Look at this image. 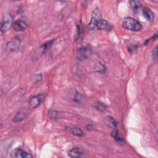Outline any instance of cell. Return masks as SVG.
Returning a JSON list of instances; mask_svg holds the SVG:
<instances>
[{
  "mask_svg": "<svg viewBox=\"0 0 158 158\" xmlns=\"http://www.w3.org/2000/svg\"><path fill=\"white\" fill-rule=\"evenodd\" d=\"M92 128H93V126H92L91 125L88 124V125H86V129H87V130H92Z\"/></svg>",
  "mask_w": 158,
  "mask_h": 158,
  "instance_id": "23",
  "label": "cell"
},
{
  "mask_svg": "<svg viewBox=\"0 0 158 158\" xmlns=\"http://www.w3.org/2000/svg\"><path fill=\"white\" fill-rule=\"evenodd\" d=\"M96 27L99 30H110V24L104 19H100L96 24Z\"/></svg>",
  "mask_w": 158,
  "mask_h": 158,
  "instance_id": "12",
  "label": "cell"
},
{
  "mask_svg": "<svg viewBox=\"0 0 158 158\" xmlns=\"http://www.w3.org/2000/svg\"><path fill=\"white\" fill-rule=\"evenodd\" d=\"M48 115L49 117L50 118L53 119V120H56L57 119L59 118V113L58 111L55 110H50L48 112Z\"/></svg>",
  "mask_w": 158,
  "mask_h": 158,
  "instance_id": "18",
  "label": "cell"
},
{
  "mask_svg": "<svg viewBox=\"0 0 158 158\" xmlns=\"http://www.w3.org/2000/svg\"><path fill=\"white\" fill-rule=\"evenodd\" d=\"M92 54V48L90 45L83 46L77 49L76 57L78 60H84L89 58Z\"/></svg>",
  "mask_w": 158,
  "mask_h": 158,
  "instance_id": "2",
  "label": "cell"
},
{
  "mask_svg": "<svg viewBox=\"0 0 158 158\" xmlns=\"http://www.w3.org/2000/svg\"><path fill=\"white\" fill-rule=\"evenodd\" d=\"M95 70H96L97 72H100V73H101V72H104V71H105V67H104V66L102 64L99 63V64H96V67H95Z\"/></svg>",
  "mask_w": 158,
  "mask_h": 158,
  "instance_id": "20",
  "label": "cell"
},
{
  "mask_svg": "<svg viewBox=\"0 0 158 158\" xmlns=\"http://www.w3.org/2000/svg\"><path fill=\"white\" fill-rule=\"evenodd\" d=\"M101 13L99 12V10L98 9H96L93 10V14H92V17L90 21V23L89 24V27L91 29H93L94 28V27H96V23L100 20L101 19Z\"/></svg>",
  "mask_w": 158,
  "mask_h": 158,
  "instance_id": "6",
  "label": "cell"
},
{
  "mask_svg": "<svg viewBox=\"0 0 158 158\" xmlns=\"http://www.w3.org/2000/svg\"><path fill=\"white\" fill-rule=\"evenodd\" d=\"M105 123L106 124L111 128H115L117 126V122L116 120L112 118V117L107 116L105 118Z\"/></svg>",
  "mask_w": 158,
  "mask_h": 158,
  "instance_id": "14",
  "label": "cell"
},
{
  "mask_svg": "<svg viewBox=\"0 0 158 158\" xmlns=\"http://www.w3.org/2000/svg\"><path fill=\"white\" fill-rule=\"evenodd\" d=\"M123 27L129 30L137 31L142 29L143 26L140 22L132 17H125L122 22Z\"/></svg>",
  "mask_w": 158,
  "mask_h": 158,
  "instance_id": "1",
  "label": "cell"
},
{
  "mask_svg": "<svg viewBox=\"0 0 158 158\" xmlns=\"http://www.w3.org/2000/svg\"><path fill=\"white\" fill-rule=\"evenodd\" d=\"M10 157L18 158H30L33 157V156L21 149H15L12 152Z\"/></svg>",
  "mask_w": 158,
  "mask_h": 158,
  "instance_id": "5",
  "label": "cell"
},
{
  "mask_svg": "<svg viewBox=\"0 0 158 158\" xmlns=\"http://www.w3.org/2000/svg\"><path fill=\"white\" fill-rule=\"evenodd\" d=\"M53 40H51V41H48V42H46L44 43V44H43L41 46V50H42V52L44 53L45 52L52 44L53 43Z\"/></svg>",
  "mask_w": 158,
  "mask_h": 158,
  "instance_id": "17",
  "label": "cell"
},
{
  "mask_svg": "<svg viewBox=\"0 0 158 158\" xmlns=\"http://www.w3.org/2000/svg\"><path fill=\"white\" fill-rule=\"evenodd\" d=\"M44 99L43 94H38L31 97L28 101V105L30 109H33L38 107L42 102Z\"/></svg>",
  "mask_w": 158,
  "mask_h": 158,
  "instance_id": "4",
  "label": "cell"
},
{
  "mask_svg": "<svg viewBox=\"0 0 158 158\" xmlns=\"http://www.w3.org/2000/svg\"><path fill=\"white\" fill-rule=\"evenodd\" d=\"M12 24H13L12 17L11 16V15L9 14L4 15L1 22V27H0L1 31L2 33H6L7 31L9 30V29L10 28Z\"/></svg>",
  "mask_w": 158,
  "mask_h": 158,
  "instance_id": "3",
  "label": "cell"
},
{
  "mask_svg": "<svg viewBox=\"0 0 158 158\" xmlns=\"http://www.w3.org/2000/svg\"><path fill=\"white\" fill-rule=\"evenodd\" d=\"M27 114L28 112L25 109H21L19 112H17V114L14 115L12 118V121L15 123L21 122L27 117Z\"/></svg>",
  "mask_w": 158,
  "mask_h": 158,
  "instance_id": "9",
  "label": "cell"
},
{
  "mask_svg": "<svg viewBox=\"0 0 158 158\" xmlns=\"http://www.w3.org/2000/svg\"><path fill=\"white\" fill-rule=\"evenodd\" d=\"M83 154V151L79 148H73L68 151V155L70 157H80Z\"/></svg>",
  "mask_w": 158,
  "mask_h": 158,
  "instance_id": "10",
  "label": "cell"
},
{
  "mask_svg": "<svg viewBox=\"0 0 158 158\" xmlns=\"http://www.w3.org/2000/svg\"><path fill=\"white\" fill-rule=\"evenodd\" d=\"M12 26L15 31H23L27 28V23L25 21L21 19H19L13 23Z\"/></svg>",
  "mask_w": 158,
  "mask_h": 158,
  "instance_id": "8",
  "label": "cell"
},
{
  "mask_svg": "<svg viewBox=\"0 0 158 158\" xmlns=\"http://www.w3.org/2000/svg\"><path fill=\"white\" fill-rule=\"evenodd\" d=\"M20 44V40L19 38L15 37L12 39L10 41L7 43V48L9 50L11 51H16L19 49Z\"/></svg>",
  "mask_w": 158,
  "mask_h": 158,
  "instance_id": "7",
  "label": "cell"
},
{
  "mask_svg": "<svg viewBox=\"0 0 158 158\" xmlns=\"http://www.w3.org/2000/svg\"><path fill=\"white\" fill-rule=\"evenodd\" d=\"M82 99V96L78 93H77L75 95V98H74V100L76 101V102H80L81 100Z\"/></svg>",
  "mask_w": 158,
  "mask_h": 158,
  "instance_id": "21",
  "label": "cell"
},
{
  "mask_svg": "<svg viewBox=\"0 0 158 158\" xmlns=\"http://www.w3.org/2000/svg\"><path fill=\"white\" fill-rule=\"evenodd\" d=\"M129 2L134 12H138L142 7V4L139 1H130Z\"/></svg>",
  "mask_w": 158,
  "mask_h": 158,
  "instance_id": "13",
  "label": "cell"
},
{
  "mask_svg": "<svg viewBox=\"0 0 158 158\" xmlns=\"http://www.w3.org/2000/svg\"><path fill=\"white\" fill-rule=\"evenodd\" d=\"M143 14L147 20L149 22H152L154 20V14L149 8L144 7L143 9Z\"/></svg>",
  "mask_w": 158,
  "mask_h": 158,
  "instance_id": "11",
  "label": "cell"
},
{
  "mask_svg": "<svg viewBox=\"0 0 158 158\" xmlns=\"http://www.w3.org/2000/svg\"><path fill=\"white\" fill-rule=\"evenodd\" d=\"M72 133L77 136H83V133L82 131V130L78 127H74L72 129Z\"/></svg>",
  "mask_w": 158,
  "mask_h": 158,
  "instance_id": "19",
  "label": "cell"
},
{
  "mask_svg": "<svg viewBox=\"0 0 158 158\" xmlns=\"http://www.w3.org/2000/svg\"><path fill=\"white\" fill-rule=\"evenodd\" d=\"M152 57L154 59H157V47H156L153 51H152Z\"/></svg>",
  "mask_w": 158,
  "mask_h": 158,
  "instance_id": "22",
  "label": "cell"
},
{
  "mask_svg": "<svg viewBox=\"0 0 158 158\" xmlns=\"http://www.w3.org/2000/svg\"><path fill=\"white\" fill-rule=\"evenodd\" d=\"M111 136L118 142L120 143H122L123 142H124V139H123V138L121 136V135H120L119 132L117 130H114L112 133H111Z\"/></svg>",
  "mask_w": 158,
  "mask_h": 158,
  "instance_id": "16",
  "label": "cell"
},
{
  "mask_svg": "<svg viewBox=\"0 0 158 158\" xmlns=\"http://www.w3.org/2000/svg\"><path fill=\"white\" fill-rule=\"evenodd\" d=\"M93 106L96 110H98L100 112H105L107 108V106L104 104H103L99 101H97V102H94L93 104Z\"/></svg>",
  "mask_w": 158,
  "mask_h": 158,
  "instance_id": "15",
  "label": "cell"
}]
</instances>
